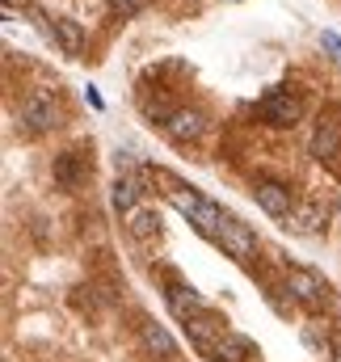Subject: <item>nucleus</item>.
Listing matches in <instances>:
<instances>
[{
  "label": "nucleus",
  "instance_id": "nucleus-1",
  "mask_svg": "<svg viewBox=\"0 0 341 362\" xmlns=\"http://www.w3.org/2000/svg\"><path fill=\"white\" fill-rule=\"evenodd\" d=\"M312 156H316L325 169L341 173V101H329V105L320 110L316 131H312Z\"/></svg>",
  "mask_w": 341,
  "mask_h": 362
},
{
  "label": "nucleus",
  "instance_id": "nucleus-2",
  "mask_svg": "<svg viewBox=\"0 0 341 362\" xmlns=\"http://www.w3.org/2000/svg\"><path fill=\"white\" fill-rule=\"evenodd\" d=\"M59 118H64V110H59V97L51 89H30L21 97V122L30 127V131H55L59 127Z\"/></svg>",
  "mask_w": 341,
  "mask_h": 362
},
{
  "label": "nucleus",
  "instance_id": "nucleus-3",
  "mask_svg": "<svg viewBox=\"0 0 341 362\" xmlns=\"http://www.w3.org/2000/svg\"><path fill=\"white\" fill-rule=\"evenodd\" d=\"M257 110H261V118H265L270 127H282V131L295 127V122L304 118V101H299L291 89H270L265 97H261Z\"/></svg>",
  "mask_w": 341,
  "mask_h": 362
},
{
  "label": "nucleus",
  "instance_id": "nucleus-4",
  "mask_svg": "<svg viewBox=\"0 0 341 362\" xmlns=\"http://www.w3.org/2000/svg\"><path fill=\"white\" fill-rule=\"evenodd\" d=\"M287 291L291 299H299L308 312H320L329 303V282L316 270H287Z\"/></svg>",
  "mask_w": 341,
  "mask_h": 362
},
{
  "label": "nucleus",
  "instance_id": "nucleus-5",
  "mask_svg": "<svg viewBox=\"0 0 341 362\" xmlns=\"http://www.w3.org/2000/svg\"><path fill=\"white\" fill-rule=\"evenodd\" d=\"M228 257H236V262H253L257 253V236L249 223H241V219H232L228 215V223H224V232H219V240H215Z\"/></svg>",
  "mask_w": 341,
  "mask_h": 362
},
{
  "label": "nucleus",
  "instance_id": "nucleus-6",
  "mask_svg": "<svg viewBox=\"0 0 341 362\" xmlns=\"http://www.w3.org/2000/svg\"><path fill=\"white\" fill-rule=\"evenodd\" d=\"M253 198H257V206H261L265 215H274V219H287V215L295 211L291 185H282V181H257V185H253Z\"/></svg>",
  "mask_w": 341,
  "mask_h": 362
},
{
  "label": "nucleus",
  "instance_id": "nucleus-7",
  "mask_svg": "<svg viewBox=\"0 0 341 362\" xmlns=\"http://www.w3.org/2000/svg\"><path fill=\"white\" fill-rule=\"evenodd\" d=\"M202 131H207V114L202 110H173L169 122H165V135L173 144H194V139H202Z\"/></svg>",
  "mask_w": 341,
  "mask_h": 362
},
{
  "label": "nucleus",
  "instance_id": "nucleus-8",
  "mask_svg": "<svg viewBox=\"0 0 341 362\" xmlns=\"http://www.w3.org/2000/svg\"><path fill=\"white\" fill-rule=\"evenodd\" d=\"M165 299H169V312L185 325V320H194V316H207L211 308H207V299L194 291V286H181V282H169V291H165Z\"/></svg>",
  "mask_w": 341,
  "mask_h": 362
},
{
  "label": "nucleus",
  "instance_id": "nucleus-9",
  "mask_svg": "<svg viewBox=\"0 0 341 362\" xmlns=\"http://www.w3.org/2000/svg\"><path fill=\"white\" fill-rule=\"evenodd\" d=\"M207 358H211V362H249V358H253V341H249L245 333L228 329V333L207 350Z\"/></svg>",
  "mask_w": 341,
  "mask_h": 362
},
{
  "label": "nucleus",
  "instance_id": "nucleus-10",
  "mask_svg": "<svg viewBox=\"0 0 341 362\" xmlns=\"http://www.w3.org/2000/svg\"><path fill=\"white\" fill-rule=\"evenodd\" d=\"M185 333H190V341L207 354L224 333H228V325H224V316H215V312H207V316H194V320H185Z\"/></svg>",
  "mask_w": 341,
  "mask_h": 362
},
{
  "label": "nucleus",
  "instance_id": "nucleus-11",
  "mask_svg": "<svg viewBox=\"0 0 341 362\" xmlns=\"http://www.w3.org/2000/svg\"><path fill=\"white\" fill-rule=\"evenodd\" d=\"M139 341H144V350L156 354V358H165V362L177 358V341H173V333L165 329V325H156V320H144V325H139Z\"/></svg>",
  "mask_w": 341,
  "mask_h": 362
},
{
  "label": "nucleus",
  "instance_id": "nucleus-12",
  "mask_svg": "<svg viewBox=\"0 0 341 362\" xmlns=\"http://www.w3.org/2000/svg\"><path fill=\"white\" fill-rule=\"evenodd\" d=\"M320 223H325V206H320V202H295V211L287 215V228L299 232V236L320 232Z\"/></svg>",
  "mask_w": 341,
  "mask_h": 362
},
{
  "label": "nucleus",
  "instance_id": "nucleus-13",
  "mask_svg": "<svg viewBox=\"0 0 341 362\" xmlns=\"http://www.w3.org/2000/svg\"><path fill=\"white\" fill-rule=\"evenodd\" d=\"M51 173H55V185L59 189H76L81 177H85V156L81 152H59L55 165H51Z\"/></svg>",
  "mask_w": 341,
  "mask_h": 362
},
{
  "label": "nucleus",
  "instance_id": "nucleus-14",
  "mask_svg": "<svg viewBox=\"0 0 341 362\" xmlns=\"http://www.w3.org/2000/svg\"><path fill=\"white\" fill-rule=\"evenodd\" d=\"M51 34H55V42L64 47V55H81V51H85V25H81V21H72V17H55Z\"/></svg>",
  "mask_w": 341,
  "mask_h": 362
},
{
  "label": "nucleus",
  "instance_id": "nucleus-15",
  "mask_svg": "<svg viewBox=\"0 0 341 362\" xmlns=\"http://www.w3.org/2000/svg\"><path fill=\"white\" fill-rule=\"evenodd\" d=\"M207 240H219V232H224V223H228V215H224V206L219 202H211V198H202V206H198V215L190 219Z\"/></svg>",
  "mask_w": 341,
  "mask_h": 362
},
{
  "label": "nucleus",
  "instance_id": "nucleus-16",
  "mask_svg": "<svg viewBox=\"0 0 341 362\" xmlns=\"http://www.w3.org/2000/svg\"><path fill=\"white\" fill-rule=\"evenodd\" d=\"M139 194H144V185L139 177H131V173H122V177L114 181V211H122V215H131V211H139Z\"/></svg>",
  "mask_w": 341,
  "mask_h": 362
},
{
  "label": "nucleus",
  "instance_id": "nucleus-17",
  "mask_svg": "<svg viewBox=\"0 0 341 362\" xmlns=\"http://www.w3.org/2000/svg\"><path fill=\"white\" fill-rule=\"evenodd\" d=\"M127 232H131L135 240H156V236H161V215L148 211V206H139V211L127 215Z\"/></svg>",
  "mask_w": 341,
  "mask_h": 362
},
{
  "label": "nucleus",
  "instance_id": "nucleus-18",
  "mask_svg": "<svg viewBox=\"0 0 341 362\" xmlns=\"http://www.w3.org/2000/svg\"><path fill=\"white\" fill-rule=\"evenodd\" d=\"M320 42H325L329 51H333V59L341 64V38H337V34H333V30H325V34H320Z\"/></svg>",
  "mask_w": 341,
  "mask_h": 362
},
{
  "label": "nucleus",
  "instance_id": "nucleus-19",
  "mask_svg": "<svg viewBox=\"0 0 341 362\" xmlns=\"http://www.w3.org/2000/svg\"><path fill=\"white\" fill-rule=\"evenodd\" d=\"M110 8L114 13H135V8H144V0H110Z\"/></svg>",
  "mask_w": 341,
  "mask_h": 362
},
{
  "label": "nucleus",
  "instance_id": "nucleus-20",
  "mask_svg": "<svg viewBox=\"0 0 341 362\" xmlns=\"http://www.w3.org/2000/svg\"><path fill=\"white\" fill-rule=\"evenodd\" d=\"M85 101H88V105H93V110H101V105H105V101H101V93L93 89V85H88V89H85Z\"/></svg>",
  "mask_w": 341,
  "mask_h": 362
},
{
  "label": "nucleus",
  "instance_id": "nucleus-21",
  "mask_svg": "<svg viewBox=\"0 0 341 362\" xmlns=\"http://www.w3.org/2000/svg\"><path fill=\"white\" fill-rule=\"evenodd\" d=\"M333 362H341V346H337V350H333Z\"/></svg>",
  "mask_w": 341,
  "mask_h": 362
},
{
  "label": "nucleus",
  "instance_id": "nucleus-22",
  "mask_svg": "<svg viewBox=\"0 0 341 362\" xmlns=\"http://www.w3.org/2000/svg\"><path fill=\"white\" fill-rule=\"evenodd\" d=\"M13 4H17V0H4V8H13Z\"/></svg>",
  "mask_w": 341,
  "mask_h": 362
}]
</instances>
